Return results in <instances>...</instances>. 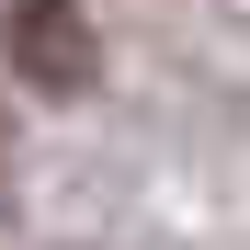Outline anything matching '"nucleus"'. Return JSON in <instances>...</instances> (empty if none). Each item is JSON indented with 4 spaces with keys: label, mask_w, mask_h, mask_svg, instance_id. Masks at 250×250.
I'll return each instance as SVG.
<instances>
[{
    "label": "nucleus",
    "mask_w": 250,
    "mask_h": 250,
    "mask_svg": "<svg viewBox=\"0 0 250 250\" xmlns=\"http://www.w3.org/2000/svg\"><path fill=\"white\" fill-rule=\"evenodd\" d=\"M12 68L46 80V91H80V80H91V23H80L68 0H23L12 12Z\"/></svg>",
    "instance_id": "f257e3e1"
},
{
    "label": "nucleus",
    "mask_w": 250,
    "mask_h": 250,
    "mask_svg": "<svg viewBox=\"0 0 250 250\" xmlns=\"http://www.w3.org/2000/svg\"><path fill=\"white\" fill-rule=\"evenodd\" d=\"M0 137H12V114H0Z\"/></svg>",
    "instance_id": "f03ea898"
}]
</instances>
